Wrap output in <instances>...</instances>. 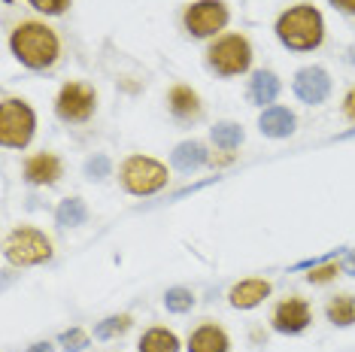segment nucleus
I'll use <instances>...</instances> for the list:
<instances>
[{
    "label": "nucleus",
    "instance_id": "obj_11",
    "mask_svg": "<svg viewBox=\"0 0 355 352\" xmlns=\"http://www.w3.org/2000/svg\"><path fill=\"white\" fill-rule=\"evenodd\" d=\"M64 173V164L55 152H37L25 161V179L31 186H55Z\"/></svg>",
    "mask_w": 355,
    "mask_h": 352
},
{
    "label": "nucleus",
    "instance_id": "obj_29",
    "mask_svg": "<svg viewBox=\"0 0 355 352\" xmlns=\"http://www.w3.org/2000/svg\"><path fill=\"white\" fill-rule=\"evenodd\" d=\"M343 267H346V274H355V252H349V258H346Z\"/></svg>",
    "mask_w": 355,
    "mask_h": 352
},
{
    "label": "nucleus",
    "instance_id": "obj_4",
    "mask_svg": "<svg viewBox=\"0 0 355 352\" xmlns=\"http://www.w3.org/2000/svg\"><path fill=\"white\" fill-rule=\"evenodd\" d=\"M207 64L219 76H240L252 67V43L243 34H222L209 43Z\"/></svg>",
    "mask_w": 355,
    "mask_h": 352
},
{
    "label": "nucleus",
    "instance_id": "obj_9",
    "mask_svg": "<svg viewBox=\"0 0 355 352\" xmlns=\"http://www.w3.org/2000/svg\"><path fill=\"white\" fill-rule=\"evenodd\" d=\"M310 322H313L310 303L304 298H297V294L282 298L270 313V325H273V331H279V334H301L310 328Z\"/></svg>",
    "mask_w": 355,
    "mask_h": 352
},
{
    "label": "nucleus",
    "instance_id": "obj_27",
    "mask_svg": "<svg viewBox=\"0 0 355 352\" xmlns=\"http://www.w3.org/2000/svg\"><path fill=\"white\" fill-rule=\"evenodd\" d=\"M343 116L349 118V122H355V88L343 98Z\"/></svg>",
    "mask_w": 355,
    "mask_h": 352
},
{
    "label": "nucleus",
    "instance_id": "obj_6",
    "mask_svg": "<svg viewBox=\"0 0 355 352\" xmlns=\"http://www.w3.org/2000/svg\"><path fill=\"white\" fill-rule=\"evenodd\" d=\"M37 116L21 98H6L0 103V143L6 149H25L34 140Z\"/></svg>",
    "mask_w": 355,
    "mask_h": 352
},
{
    "label": "nucleus",
    "instance_id": "obj_13",
    "mask_svg": "<svg viewBox=\"0 0 355 352\" xmlns=\"http://www.w3.org/2000/svg\"><path fill=\"white\" fill-rule=\"evenodd\" d=\"M167 107H171L173 118H180V122H198L204 116V103H200L195 88L189 85H173L171 94H167Z\"/></svg>",
    "mask_w": 355,
    "mask_h": 352
},
{
    "label": "nucleus",
    "instance_id": "obj_17",
    "mask_svg": "<svg viewBox=\"0 0 355 352\" xmlns=\"http://www.w3.org/2000/svg\"><path fill=\"white\" fill-rule=\"evenodd\" d=\"M279 98V79L270 73V70H258L249 82V100L258 103V107H268Z\"/></svg>",
    "mask_w": 355,
    "mask_h": 352
},
{
    "label": "nucleus",
    "instance_id": "obj_26",
    "mask_svg": "<svg viewBox=\"0 0 355 352\" xmlns=\"http://www.w3.org/2000/svg\"><path fill=\"white\" fill-rule=\"evenodd\" d=\"M61 340L67 343V346H64V349H73V352H76V349H85V343H88V337H85L83 331H79V328H73V331H67Z\"/></svg>",
    "mask_w": 355,
    "mask_h": 352
},
{
    "label": "nucleus",
    "instance_id": "obj_5",
    "mask_svg": "<svg viewBox=\"0 0 355 352\" xmlns=\"http://www.w3.org/2000/svg\"><path fill=\"white\" fill-rule=\"evenodd\" d=\"M3 252H6V261L15 264V267H34V264H43L52 258V240L40 228L21 225L6 234Z\"/></svg>",
    "mask_w": 355,
    "mask_h": 352
},
{
    "label": "nucleus",
    "instance_id": "obj_19",
    "mask_svg": "<svg viewBox=\"0 0 355 352\" xmlns=\"http://www.w3.org/2000/svg\"><path fill=\"white\" fill-rule=\"evenodd\" d=\"M328 322L337 328H349L355 325V294H334L325 307Z\"/></svg>",
    "mask_w": 355,
    "mask_h": 352
},
{
    "label": "nucleus",
    "instance_id": "obj_15",
    "mask_svg": "<svg viewBox=\"0 0 355 352\" xmlns=\"http://www.w3.org/2000/svg\"><path fill=\"white\" fill-rule=\"evenodd\" d=\"M258 127H261L264 137L282 140L295 134V116L286 107H264V113L258 116Z\"/></svg>",
    "mask_w": 355,
    "mask_h": 352
},
{
    "label": "nucleus",
    "instance_id": "obj_30",
    "mask_svg": "<svg viewBox=\"0 0 355 352\" xmlns=\"http://www.w3.org/2000/svg\"><path fill=\"white\" fill-rule=\"evenodd\" d=\"M52 346H49V343H37V346L34 349H31V352H49Z\"/></svg>",
    "mask_w": 355,
    "mask_h": 352
},
{
    "label": "nucleus",
    "instance_id": "obj_16",
    "mask_svg": "<svg viewBox=\"0 0 355 352\" xmlns=\"http://www.w3.org/2000/svg\"><path fill=\"white\" fill-rule=\"evenodd\" d=\"M137 352H180V337L171 331V328H149L143 331L140 343H137Z\"/></svg>",
    "mask_w": 355,
    "mask_h": 352
},
{
    "label": "nucleus",
    "instance_id": "obj_1",
    "mask_svg": "<svg viewBox=\"0 0 355 352\" xmlns=\"http://www.w3.org/2000/svg\"><path fill=\"white\" fill-rule=\"evenodd\" d=\"M10 49L28 70H52L61 58V37L46 21L28 19L15 25L10 37Z\"/></svg>",
    "mask_w": 355,
    "mask_h": 352
},
{
    "label": "nucleus",
    "instance_id": "obj_20",
    "mask_svg": "<svg viewBox=\"0 0 355 352\" xmlns=\"http://www.w3.org/2000/svg\"><path fill=\"white\" fill-rule=\"evenodd\" d=\"M213 143L219 146L222 152H234L243 143V127L234 125V122H222L213 127Z\"/></svg>",
    "mask_w": 355,
    "mask_h": 352
},
{
    "label": "nucleus",
    "instance_id": "obj_8",
    "mask_svg": "<svg viewBox=\"0 0 355 352\" xmlns=\"http://www.w3.org/2000/svg\"><path fill=\"white\" fill-rule=\"evenodd\" d=\"M228 19H231L228 3H222V0H198V3H191L182 15L185 30H189L191 37H200V39L222 37Z\"/></svg>",
    "mask_w": 355,
    "mask_h": 352
},
{
    "label": "nucleus",
    "instance_id": "obj_28",
    "mask_svg": "<svg viewBox=\"0 0 355 352\" xmlns=\"http://www.w3.org/2000/svg\"><path fill=\"white\" fill-rule=\"evenodd\" d=\"M334 3V10H340L346 15H355V0H331Z\"/></svg>",
    "mask_w": 355,
    "mask_h": 352
},
{
    "label": "nucleus",
    "instance_id": "obj_23",
    "mask_svg": "<svg viewBox=\"0 0 355 352\" xmlns=\"http://www.w3.org/2000/svg\"><path fill=\"white\" fill-rule=\"evenodd\" d=\"M128 328H131V316L122 313V316H112L103 325H98V331H94V334H98L101 340H110V337H116V334H125Z\"/></svg>",
    "mask_w": 355,
    "mask_h": 352
},
{
    "label": "nucleus",
    "instance_id": "obj_14",
    "mask_svg": "<svg viewBox=\"0 0 355 352\" xmlns=\"http://www.w3.org/2000/svg\"><path fill=\"white\" fill-rule=\"evenodd\" d=\"M270 294V283L261 276H249V279H240L237 285L228 292V301L234 310H252L258 307L264 298Z\"/></svg>",
    "mask_w": 355,
    "mask_h": 352
},
{
    "label": "nucleus",
    "instance_id": "obj_24",
    "mask_svg": "<svg viewBox=\"0 0 355 352\" xmlns=\"http://www.w3.org/2000/svg\"><path fill=\"white\" fill-rule=\"evenodd\" d=\"M337 274H340V264H337V261H325V264H319V267H313L310 274H306V283L325 285V283H331V279H337Z\"/></svg>",
    "mask_w": 355,
    "mask_h": 352
},
{
    "label": "nucleus",
    "instance_id": "obj_22",
    "mask_svg": "<svg viewBox=\"0 0 355 352\" xmlns=\"http://www.w3.org/2000/svg\"><path fill=\"white\" fill-rule=\"evenodd\" d=\"M164 303H167V310H173V313H185V310L195 307V294L189 289H171L164 294Z\"/></svg>",
    "mask_w": 355,
    "mask_h": 352
},
{
    "label": "nucleus",
    "instance_id": "obj_10",
    "mask_svg": "<svg viewBox=\"0 0 355 352\" xmlns=\"http://www.w3.org/2000/svg\"><path fill=\"white\" fill-rule=\"evenodd\" d=\"M295 94L301 98L304 103L316 107V103H325L328 94H331V76L328 70L322 67H304L295 73Z\"/></svg>",
    "mask_w": 355,
    "mask_h": 352
},
{
    "label": "nucleus",
    "instance_id": "obj_7",
    "mask_svg": "<svg viewBox=\"0 0 355 352\" xmlns=\"http://www.w3.org/2000/svg\"><path fill=\"white\" fill-rule=\"evenodd\" d=\"M94 109H98V94L85 82H64L58 98H55V116L70 125L88 122L94 116Z\"/></svg>",
    "mask_w": 355,
    "mask_h": 352
},
{
    "label": "nucleus",
    "instance_id": "obj_18",
    "mask_svg": "<svg viewBox=\"0 0 355 352\" xmlns=\"http://www.w3.org/2000/svg\"><path fill=\"white\" fill-rule=\"evenodd\" d=\"M207 149H204V143H198V140H185L180 143V146L173 149V164L180 167V170H198L200 164H207Z\"/></svg>",
    "mask_w": 355,
    "mask_h": 352
},
{
    "label": "nucleus",
    "instance_id": "obj_21",
    "mask_svg": "<svg viewBox=\"0 0 355 352\" xmlns=\"http://www.w3.org/2000/svg\"><path fill=\"white\" fill-rule=\"evenodd\" d=\"M85 206H83V201L79 197H70V201H61V206H58V222L61 225H83L85 222Z\"/></svg>",
    "mask_w": 355,
    "mask_h": 352
},
{
    "label": "nucleus",
    "instance_id": "obj_3",
    "mask_svg": "<svg viewBox=\"0 0 355 352\" xmlns=\"http://www.w3.org/2000/svg\"><path fill=\"white\" fill-rule=\"evenodd\" d=\"M119 182L128 195L149 197L171 182V173H167V164H161L152 155H128L119 167Z\"/></svg>",
    "mask_w": 355,
    "mask_h": 352
},
{
    "label": "nucleus",
    "instance_id": "obj_25",
    "mask_svg": "<svg viewBox=\"0 0 355 352\" xmlns=\"http://www.w3.org/2000/svg\"><path fill=\"white\" fill-rule=\"evenodd\" d=\"M70 3H73V0H31V6H34L37 12H46V15H61Z\"/></svg>",
    "mask_w": 355,
    "mask_h": 352
},
{
    "label": "nucleus",
    "instance_id": "obj_12",
    "mask_svg": "<svg viewBox=\"0 0 355 352\" xmlns=\"http://www.w3.org/2000/svg\"><path fill=\"white\" fill-rule=\"evenodd\" d=\"M189 352H231V337L222 325L216 322H204L198 325L195 331L189 334V343H185Z\"/></svg>",
    "mask_w": 355,
    "mask_h": 352
},
{
    "label": "nucleus",
    "instance_id": "obj_2",
    "mask_svg": "<svg viewBox=\"0 0 355 352\" xmlns=\"http://www.w3.org/2000/svg\"><path fill=\"white\" fill-rule=\"evenodd\" d=\"M277 37L292 52H313L325 39V19L316 6L297 3L277 19Z\"/></svg>",
    "mask_w": 355,
    "mask_h": 352
}]
</instances>
